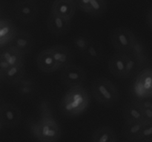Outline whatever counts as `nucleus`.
Listing matches in <instances>:
<instances>
[{
	"instance_id": "obj_22",
	"label": "nucleus",
	"mask_w": 152,
	"mask_h": 142,
	"mask_svg": "<svg viewBox=\"0 0 152 142\" xmlns=\"http://www.w3.org/2000/svg\"><path fill=\"white\" fill-rule=\"evenodd\" d=\"M83 55L91 63H99L102 60V49L99 44L91 41Z\"/></svg>"
},
{
	"instance_id": "obj_15",
	"label": "nucleus",
	"mask_w": 152,
	"mask_h": 142,
	"mask_svg": "<svg viewBox=\"0 0 152 142\" xmlns=\"http://www.w3.org/2000/svg\"><path fill=\"white\" fill-rule=\"evenodd\" d=\"M0 72L3 81H5L10 84H16L25 76V64L23 63L13 65Z\"/></svg>"
},
{
	"instance_id": "obj_23",
	"label": "nucleus",
	"mask_w": 152,
	"mask_h": 142,
	"mask_svg": "<svg viewBox=\"0 0 152 142\" xmlns=\"http://www.w3.org/2000/svg\"><path fill=\"white\" fill-rule=\"evenodd\" d=\"M17 92L22 97H30L34 94L36 91V85L34 81L30 78H23L16 84Z\"/></svg>"
},
{
	"instance_id": "obj_19",
	"label": "nucleus",
	"mask_w": 152,
	"mask_h": 142,
	"mask_svg": "<svg viewBox=\"0 0 152 142\" xmlns=\"http://www.w3.org/2000/svg\"><path fill=\"white\" fill-rule=\"evenodd\" d=\"M125 122H135L144 121L140 108L134 101L126 104L123 109Z\"/></svg>"
},
{
	"instance_id": "obj_14",
	"label": "nucleus",
	"mask_w": 152,
	"mask_h": 142,
	"mask_svg": "<svg viewBox=\"0 0 152 142\" xmlns=\"http://www.w3.org/2000/svg\"><path fill=\"white\" fill-rule=\"evenodd\" d=\"M37 64L39 70L45 73H52L58 70L57 65L49 48L45 49L39 53L37 58Z\"/></svg>"
},
{
	"instance_id": "obj_24",
	"label": "nucleus",
	"mask_w": 152,
	"mask_h": 142,
	"mask_svg": "<svg viewBox=\"0 0 152 142\" xmlns=\"http://www.w3.org/2000/svg\"><path fill=\"white\" fill-rule=\"evenodd\" d=\"M106 0H89L88 14L93 16H100L106 11Z\"/></svg>"
},
{
	"instance_id": "obj_32",
	"label": "nucleus",
	"mask_w": 152,
	"mask_h": 142,
	"mask_svg": "<svg viewBox=\"0 0 152 142\" xmlns=\"http://www.w3.org/2000/svg\"><path fill=\"white\" fill-rule=\"evenodd\" d=\"M2 78H1V72H0V86H1V82H2Z\"/></svg>"
},
{
	"instance_id": "obj_12",
	"label": "nucleus",
	"mask_w": 152,
	"mask_h": 142,
	"mask_svg": "<svg viewBox=\"0 0 152 142\" xmlns=\"http://www.w3.org/2000/svg\"><path fill=\"white\" fill-rule=\"evenodd\" d=\"M75 3L73 0H55L51 6L50 12L54 14L71 20L75 14Z\"/></svg>"
},
{
	"instance_id": "obj_16",
	"label": "nucleus",
	"mask_w": 152,
	"mask_h": 142,
	"mask_svg": "<svg viewBox=\"0 0 152 142\" xmlns=\"http://www.w3.org/2000/svg\"><path fill=\"white\" fill-rule=\"evenodd\" d=\"M108 69L116 78H125V53L113 54L108 61Z\"/></svg>"
},
{
	"instance_id": "obj_5",
	"label": "nucleus",
	"mask_w": 152,
	"mask_h": 142,
	"mask_svg": "<svg viewBox=\"0 0 152 142\" xmlns=\"http://www.w3.org/2000/svg\"><path fill=\"white\" fill-rule=\"evenodd\" d=\"M132 93L137 99L151 98L152 96V72L151 68L141 71L132 85Z\"/></svg>"
},
{
	"instance_id": "obj_33",
	"label": "nucleus",
	"mask_w": 152,
	"mask_h": 142,
	"mask_svg": "<svg viewBox=\"0 0 152 142\" xmlns=\"http://www.w3.org/2000/svg\"><path fill=\"white\" fill-rule=\"evenodd\" d=\"M73 1H74V0H73Z\"/></svg>"
},
{
	"instance_id": "obj_26",
	"label": "nucleus",
	"mask_w": 152,
	"mask_h": 142,
	"mask_svg": "<svg viewBox=\"0 0 152 142\" xmlns=\"http://www.w3.org/2000/svg\"><path fill=\"white\" fill-rule=\"evenodd\" d=\"M137 141L152 142V122H145L137 139Z\"/></svg>"
},
{
	"instance_id": "obj_7",
	"label": "nucleus",
	"mask_w": 152,
	"mask_h": 142,
	"mask_svg": "<svg viewBox=\"0 0 152 142\" xmlns=\"http://www.w3.org/2000/svg\"><path fill=\"white\" fill-rule=\"evenodd\" d=\"M38 13V7L34 0H20L15 7V14L19 20L30 22L36 19Z\"/></svg>"
},
{
	"instance_id": "obj_6",
	"label": "nucleus",
	"mask_w": 152,
	"mask_h": 142,
	"mask_svg": "<svg viewBox=\"0 0 152 142\" xmlns=\"http://www.w3.org/2000/svg\"><path fill=\"white\" fill-rule=\"evenodd\" d=\"M86 79V70L78 65L71 63L62 69L61 80L65 86L72 87L82 85Z\"/></svg>"
},
{
	"instance_id": "obj_8",
	"label": "nucleus",
	"mask_w": 152,
	"mask_h": 142,
	"mask_svg": "<svg viewBox=\"0 0 152 142\" xmlns=\"http://www.w3.org/2000/svg\"><path fill=\"white\" fill-rule=\"evenodd\" d=\"M25 56L12 46L9 45L0 51V72L13 65L23 64Z\"/></svg>"
},
{
	"instance_id": "obj_18",
	"label": "nucleus",
	"mask_w": 152,
	"mask_h": 142,
	"mask_svg": "<svg viewBox=\"0 0 152 142\" xmlns=\"http://www.w3.org/2000/svg\"><path fill=\"white\" fill-rule=\"evenodd\" d=\"M91 142H117V135L111 127H99L94 132Z\"/></svg>"
},
{
	"instance_id": "obj_30",
	"label": "nucleus",
	"mask_w": 152,
	"mask_h": 142,
	"mask_svg": "<svg viewBox=\"0 0 152 142\" xmlns=\"http://www.w3.org/2000/svg\"><path fill=\"white\" fill-rule=\"evenodd\" d=\"M4 128H6L5 124H4V123H3V121L0 119V131H1V130H4Z\"/></svg>"
},
{
	"instance_id": "obj_13",
	"label": "nucleus",
	"mask_w": 152,
	"mask_h": 142,
	"mask_svg": "<svg viewBox=\"0 0 152 142\" xmlns=\"http://www.w3.org/2000/svg\"><path fill=\"white\" fill-rule=\"evenodd\" d=\"M49 50L57 65L58 70L63 69L71 64L72 53L67 47L63 45H54L50 47Z\"/></svg>"
},
{
	"instance_id": "obj_25",
	"label": "nucleus",
	"mask_w": 152,
	"mask_h": 142,
	"mask_svg": "<svg viewBox=\"0 0 152 142\" xmlns=\"http://www.w3.org/2000/svg\"><path fill=\"white\" fill-rule=\"evenodd\" d=\"M137 67L134 57L130 53H125V78L131 76Z\"/></svg>"
},
{
	"instance_id": "obj_4",
	"label": "nucleus",
	"mask_w": 152,
	"mask_h": 142,
	"mask_svg": "<svg viewBox=\"0 0 152 142\" xmlns=\"http://www.w3.org/2000/svg\"><path fill=\"white\" fill-rule=\"evenodd\" d=\"M111 41L113 47L119 53H130L137 37L131 29L125 27H119L112 30Z\"/></svg>"
},
{
	"instance_id": "obj_10",
	"label": "nucleus",
	"mask_w": 152,
	"mask_h": 142,
	"mask_svg": "<svg viewBox=\"0 0 152 142\" xmlns=\"http://www.w3.org/2000/svg\"><path fill=\"white\" fill-rule=\"evenodd\" d=\"M9 45L13 47L19 53L25 56L30 53L34 46V38L29 33L17 30L13 39L9 43Z\"/></svg>"
},
{
	"instance_id": "obj_11",
	"label": "nucleus",
	"mask_w": 152,
	"mask_h": 142,
	"mask_svg": "<svg viewBox=\"0 0 152 142\" xmlns=\"http://www.w3.org/2000/svg\"><path fill=\"white\" fill-rule=\"evenodd\" d=\"M48 28L56 36L65 35L71 28V20L65 19L50 12L47 20Z\"/></svg>"
},
{
	"instance_id": "obj_2",
	"label": "nucleus",
	"mask_w": 152,
	"mask_h": 142,
	"mask_svg": "<svg viewBox=\"0 0 152 142\" xmlns=\"http://www.w3.org/2000/svg\"><path fill=\"white\" fill-rule=\"evenodd\" d=\"M31 131L40 142H58L62 135L60 125L50 114L42 115L37 122L33 123Z\"/></svg>"
},
{
	"instance_id": "obj_29",
	"label": "nucleus",
	"mask_w": 152,
	"mask_h": 142,
	"mask_svg": "<svg viewBox=\"0 0 152 142\" xmlns=\"http://www.w3.org/2000/svg\"><path fill=\"white\" fill-rule=\"evenodd\" d=\"M146 22L148 24V26L151 28V24H152V11L151 10H149L148 13L146 15Z\"/></svg>"
},
{
	"instance_id": "obj_1",
	"label": "nucleus",
	"mask_w": 152,
	"mask_h": 142,
	"mask_svg": "<svg viewBox=\"0 0 152 142\" xmlns=\"http://www.w3.org/2000/svg\"><path fill=\"white\" fill-rule=\"evenodd\" d=\"M90 95L82 85L70 87L59 104L62 115L67 117H77L86 112L90 104Z\"/></svg>"
},
{
	"instance_id": "obj_3",
	"label": "nucleus",
	"mask_w": 152,
	"mask_h": 142,
	"mask_svg": "<svg viewBox=\"0 0 152 142\" xmlns=\"http://www.w3.org/2000/svg\"><path fill=\"white\" fill-rule=\"evenodd\" d=\"M91 92L94 98L100 104L112 106L118 102L120 94L116 86L108 78L100 77L93 81Z\"/></svg>"
},
{
	"instance_id": "obj_31",
	"label": "nucleus",
	"mask_w": 152,
	"mask_h": 142,
	"mask_svg": "<svg viewBox=\"0 0 152 142\" xmlns=\"http://www.w3.org/2000/svg\"><path fill=\"white\" fill-rule=\"evenodd\" d=\"M4 104V102L3 101L2 99H1V98H0V110H1V107H2V106H3V104Z\"/></svg>"
},
{
	"instance_id": "obj_17",
	"label": "nucleus",
	"mask_w": 152,
	"mask_h": 142,
	"mask_svg": "<svg viewBox=\"0 0 152 142\" xmlns=\"http://www.w3.org/2000/svg\"><path fill=\"white\" fill-rule=\"evenodd\" d=\"M16 32L17 29L11 21H0V47L9 44Z\"/></svg>"
},
{
	"instance_id": "obj_28",
	"label": "nucleus",
	"mask_w": 152,
	"mask_h": 142,
	"mask_svg": "<svg viewBox=\"0 0 152 142\" xmlns=\"http://www.w3.org/2000/svg\"><path fill=\"white\" fill-rule=\"evenodd\" d=\"M76 7L85 13H88L89 12V0H74Z\"/></svg>"
},
{
	"instance_id": "obj_27",
	"label": "nucleus",
	"mask_w": 152,
	"mask_h": 142,
	"mask_svg": "<svg viewBox=\"0 0 152 142\" xmlns=\"http://www.w3.org/2000/svg\"><path fill=\"white\" fill-rule=\"evenodd\" d=\"M90 42L91 40L83 36H77L73 38V44H74V47L77 49V50H78L80 53H82L83 54L85 53Z\"/></svg>"
},
{
	"instance_id": "obj_9",
	"label": "nucleus",
	"mask_w": 152,
	"mask_h": 142,
	"mask_svg": "<svg viewBox=\"0 0 152 142\" xmlns=\"http://www.w3.org/2000/svg\"><path fill=\"white\" fill-rule=\"evenodd\" d=\"M0 119L6 127H15L20 123L22 112L19 106L12 103H4L0 110Z\"/></svg>"
},
{
	"instance_id": "obj_20",
	"label": "nucleus",
	"mask_w": 152,
	"mask_h": 142,
	"mask_svg": "<svg viewBox=\"0 0 152 142\" xmlns=\"http://www.w3.org/2000/svg\"><path fill=\"white\" fill-rule=\"evenodd\" d=\"M146 121H135V122H125L123 127V135L125 137L132 141H137L141 130Z\"/></svg>"
},
{
	"instance_id": "obj_21",
	"label": "nucleus",
	"mask_w": 152,
	"mask_h": 142,
	"mask_svg": "<svg viewBox=\"0 0 152 142\" xmlns=\"http://www.w3.org/2000/svg\"><path fill=\"white\" fill-rule=\"evenodd\" d=\"M130 53L134 57L137 62V67L142 66L148 60L146 48L143 43L138 38H136L135 40Z\"/></svg>"
}]
</instances>
